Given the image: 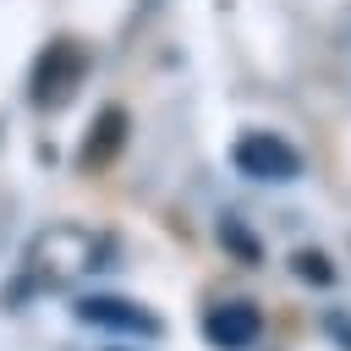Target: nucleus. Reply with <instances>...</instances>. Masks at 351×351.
Returning a JSON list of instances; mask_svg holds the SVG:
<instances>
[{
	"label": "nucleus",
	"mask_w": 351,
	"mask_h": 351,
	"mask_svg": "<svg viewBox=\"0 0 351 351\" xmlns=\"http://www.w3.org/2000/svg\"><path fill=\"white\" fill-rule=\"evenodd\" d=\"M230 159H236V170L252 176V181H296V176H302V154H296L285 137H274V132H247Z\"/></svg>",
	"instance_id": "obj_1"
},
{
	"label": "nucleus",
	"mask_w": 351,
	"mask_h": 351,
	"mask_svg": "<svg viewBox=\"0 0 351 351\" xmlns=\"http://www.w3.org/2000/svg\"><path fill=\"white\" fill-rule=\"evenodd\" d=\"M203 335L219 346V351H247L258 335H263V318L252 302H219L203 313Z\"/></svg>",
	"instance_id": "obj_2"
},
{
	"label": "nucleus",
	"mask_w": 351,
	"mask_h": 351,
	"mask_svg": "<svg viewBox=\"0 0 351 351\" xmlns=\"http://www.w3.org/2000/svg\"><path fill=\"white\" fill-rule=\"evenodd\" d=\"M77 318L82 324H104V329H126V335H159V318L154 313H143L137 302H121V296H88L82 307H77Z\"/></svg>",
	"instance_id": "obj_3"
},
{
	"label": "nucleus",
	"mask_w": 351,
	"mask_h": 351,
	"mask_svg": "<svg viewBox=\"0 0 351 351\" xmlns=\"http://www.w3.org/2000/svg\"><path fill=\"white\" fill-rule=\"evenodd\" d=\"M55 60H60V66H49V60H44L38 99H66V93H71V82H77V71H82V55H77L71 44H60V49H55Z\"/></svg>",
	"instance_id": "obj_4"
},
{
	"label": "nucleus",
	"mask_w": 351,
	"mask_h": 351,
	"mask_svg": "<svg viewBox=\"0 0 351 351\" xmlns=\"http://www.w3.org/2000/svg\"><path fill=\"white\" fill-rule=\"evenodd\" d=\"M121 137H126V115H121V110H104V115H99V132L88 137V165H104V159L121 148Z\"/></svg>",
	"instance_id": "obj_5"
},
{
	"label": "nucleus",
	"mask_w": 351,
	"mask_h": 351,
	"mask_svg": "<svg viewBox=\"0 0 351 351\" xmlns=\"http://www.w3.org/2000/svg\"><path fill=\"white\" fill-rule=\"evenodd\" d=\"M291 263H296V274H302V280H313V285H329V280H335V269H329V258H324L318 247H302Z\"/></svg>",
	"instance_id": "obj_6"
}]
</instances>
